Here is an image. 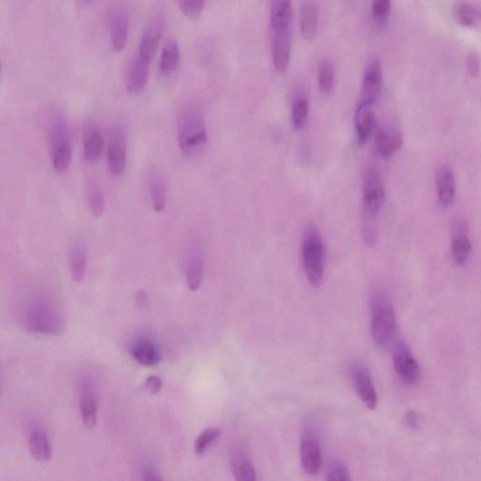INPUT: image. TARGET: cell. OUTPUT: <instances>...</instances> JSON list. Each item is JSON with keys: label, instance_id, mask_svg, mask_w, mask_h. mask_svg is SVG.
Instances as JSON below:
<instances>
[{"label": "cell", "instance_id": "obj_1", "mask_svg": "<svg viewBox=\"0 0 481 481\" xmlns=\"http://www.w3.org/2000/svg\"><path fill=\"white\" fill-rule=\"evenodd\" d=\"M177 134L180 149L187 157H194L201 153L208 139L204 118L195 110L182 114L178 121Z\"/></svg>", "mask_w": 481, "mask_h": 481}, {"label": "cell", "instance_id": "obj_2", "mask_svg": "<svg viewBox=\"0 0 481 481\" xmlns=\"http://www.w3.org/2000/svg\"><path fill=\"white\" fill-rule=\"evenodd\" d=\"M304 268L306 278L314 288L321 284L325 275V247L315 225L306 227L302 244Z\"/></svg>", "mask_w": 481, "mask_h": 481}, {"label": "cell", "instance_id": "obj_3", "mask_svg": "<svg viewBox=\"0 0 481 481\" xmlns=\"http://www.w3.org/2000/svg\"><path fill=\"white\" fill-rule=\"evenodd\" d=\"M49 151L54 171L60 174L67 171L72 162V136L67 121L62 116H57L52 121L49 132Z\"/></svg>", "mask_w": 481, "mask_h": 481}, {"label": "cell", "instance_id": "obj_4", "mask_svg": "<svg viewBox=\"0 0 481 481\" xmlns=\"http://www.w3.org/2000/svg\"><path fill=\"white\" fill-rule=\"evenodd\" d=\"M396 316L386 296L377 295L371 304V333L380 347H386L396 336Z\"/></svg>", "mask_w": 481, "mask_h": 481}, {"label": "cell", "instance_id": "obj_5", "mask_svg": "<svg viewBox=\"0 0 481 481\" xmlns=\"http://www.w3.org/2000/svg\"><path fill=\"white\" fill-rule=\"evenodd\" d=\"M62 314L57 308L47 304H37L29 308L26 314V328L34 334L44 336H54L63 329Z\"/></svg>", "mask_w": 481, "mask_h": 481}, {"label": "cell", "instance_id": "obj_6", "mask_svg": "<svg viewBox=\"0 0 481 481\" xmlns=\"http://www.w3.org/2000/svg\"><path fill=\"white\" fill-rule=\"evenodd\" d=\"M386 190L381 175L377 171H369L364 178L363 208L365 217L375 219L383 207Z\"/></svg>", "mask_w": 481, "mask_h": 481}, {"label": "cell", "instance_id": "obj_7", "mask_svg": "<svg viewBox=\"0 0 481 481\" xmlns=\"http://www.w3.org/2000/svg\"><path fill=\"white\" fill-rule=\"evenodd\" d=\"M127 160V136L121 124H115L108 136V163L113 176L123 175Z\"/></svg>", "mask_w": 481, "mask_h": 481}, {"label": "cell", "instance_id": "obj_8", "mask_svg": "<svg viewBox=\"0 0 481 481\" xmlns=\"http://www.w3.org/2000/svg\"><path fill=\"white\" fill-rule=\"evenodd\" d=\"M397 375L408 386H415L421 378V367L404 343H397L393 354Z\"/></svg>", "mask_w": 481, "mask_h": 481}, {"label": "cell", "instance_id": "obj_9", "mask_svg": "<svg viewBox=\"0 0 481 481\" xmlns=\"http://www.w3.org/2000/svg\"><path fill=\"white\" fill-rule=\"evenodd\" d=\"M382 84H383L382 65L378 60L373 58L369 60L365 68L360 103L373 105L378 100Z\"/></svg>", "mask_w": 481, "mask_h": 481}, {"label": "cell", "instance_id": "obj_10", "mask_svg": "<svg viewBox=\"0 0 481 481\" xmlns=\"http://www.w3.org/2000/svg\"><path fill=\"white\" fill-rule=\"evenodd\" d=\"M352 374H353L354 386L361 401L369 410L376 409L378 405V396L369 369L363 364L356 362L352 368Z\"/></svg>", "mask_w": 481, "mask_h": 481}, {"label": "cell", "instance_id": "obj_11", "mask_svg": "<svg viewBox=\"0 0 481 481\" xmlns=\"http://www.w3.org/2000/svg\"><path fill=\"white\" fill-rule=\"evenodd\" d=\"M83 148L86 160L93 163L100 159L103 151L102 130L97 121L88 120L83 128Z\"/></svg>", "mask_w": 481, "mask_h": 481}, {"label": "cell", "instance_id": "obj_12", "mask_svg": "<svg viewBox=\"0 0 481 481\" xmlns=\"http://www.w3.org/2000/svg\"><path fill=\"white\" fill-rule=\"evenodd\" d=\"M149 62L140 56L134 58L126 73V90L130 93H139L145 88L149 79Z\"/></svg>", "mask_w": 481, "mask_h": 481}, {"label": "cell", "instance_id": "obj_13", "mask_svg": "<svg viewBox=\"0 0 481 481\" xmlns=\"http://www.w3.org/2000/svg\"><path fill=\"white\" fill-rule=\"evenodd\" d=\"M273 62L278 72L288 69L291 58L288 30H272Z\"/></svg>", "mask_w": 481, "mask_h": 481}, {"label": "cell", "instance_id": "obj_14", "mask_svg": "<svg viewBox=\"0 0 481 481\" xmlns=\"http://www.w3.org/2000/svg\"><path fill=\"white\" fill-rule=\"evenodd\" d=\"M132 358L138 364L153 367L160 363L162 352L156 343L150 338H139L131 347Z\"/></svg>", "mask_w": 481, "mask_h": 481}, {"label": "cell", "instance_id": "obj_15", "mask_svg": "<svg viewBox=\"0 0 481 481\" xmlns=\"http://www.w3.org/2000/svg\"><path fill=\"white\" fill-rule=\"evenodd\" d=\"M79 409L81 419L88 429H92L97 422V399L93 386L82 384L80 391Z\"/></svg>", "mask_w": 481, "mask_h": 481}, {"label": "cell", "instance_id": "obj_16", "mask_svg": "<svg viewBox=\"0 0 481 481\" xmlns=\"http://www.w3.org/2000/svg\"><path fill=\"white\" fill-rule=\"evenodd\" d=\"M301 463L308 475H316L321 469L323 457L320 447L313 438H304L301 444Z\"/></svg>", "mask_w": 481, "mask_h": 481}, {"label": "cell", "instance_id": "obj_17", "mask_svg": "<svg viewBox=\"0 0 481 481\" xmlns=\"http://www.w3.org/2000/svg\"><path fill=\"white\" fill-rule=\"evenodd\" d=\"M371 105L359 103L356 113V128L358 133V141L362 146L367 143L372 132L375 130L376 121Z\"/></svg>", "mask_w": 481, "mask_h": 481}, {"label": "cell", "instance_id": "obj_18", "mask_svg": "<svg viewBox=\"0 0 481 481\" xmlns=\"http://www.w3.org/2000/svg\"><path fill=\"white\" fill-rule=\"evenodd\" d=\"M299 23L303 37L306 40L313 39L319 26V8L314 0H305L301 5Z\"/></svg>", "mask_w": 481, "mask_h": 481}, {"label": "cell", "instance_id": "obj_19", "mask_svg": "<svg viewBox=\"0 0 481 481\" xmlns=\"http://www.w3.org/2000/svg\"><path fill=\"white\" fill-rule=\"evenodd\" d=\"M375 145L377 153L383 157L391 156L402 145V136L399 132L388 131L383 126L376 125Z\"/></svg>", "mask_w": 481, "mask_h": 481}, {"label": "cell", "instance_id": "obj_20", "mask_svg": "<svg viewBox=\"0 0 481 481\" xmlns=\"http://www.w3.org/2000/svg\"><path fill=\"white\" fill-rule=\"evenodd\" d=\"M438 199L444 206H450L455 201L456 181L452 169L443 166L437 173Z\"/></svg>", "mask_w": 481, "mask_h": 481}, {"label": "cell", "instance_id": "obj_21", "mask_svg": "<svg viewBox=\"0 0 481 481\" xmlns=\"http://www.w3.org/2000/svg\"><path fill=\"white\" fill-rule=\"evenodd\" d=\"M270 17L272 30H288L293 17L292 0H272Z\"/></svg>", "mask_w": 481, "mask_h": 481}, {"label": "cell", "instance_id": "obj_22", "mask_svg": "<svg viewBox=\"0 0 481 481\" xmlns=\"http://www.w3.org/2000/svg\"><path fill=\"white\" fill-rule=\"evenodd\" d=\"M70 267L73 281L82 282L87 273L88 256L85 245L81 241H77L71 249Z\"/></svg>", "mask_w": 481, "mask_h": 481}, {"label": "cell", "instance_id": "obj_23", "mask_svg": "<svg viewBox=\"0 0 481 481\" xmlns=\"http://www.w3.org/2000/svg\"><path fill=\"white\" fill-rule=\"evenodd\" d=\"M29 450L37 462L47 463L52 457L51 445L47 432L42 430H34L29 436Z\"/></svg>", "mask_w": 481, "mask_h": 481}, {"label": "cell", "instance_id": "obj_24", "mask_svg": "<svg viewBox=\"0 0 481 481\" xmlns=\"http://www.w3.org/2000/svg\"><path fill=\"white\" fill-rule=\"evenodd\" d=\"M161 38L162 27L160 25H153L149 27L141 39L138 55L147 62H151L156 57Z\"/></svg>", "mask_w": 481, "mask_h": 481}, {"label": "cell", "instance_id": "obj_25", "mask_svg": "<svg viewBox=\"0 0 481 481\" xmlns=\"http://www.w3.org/2000/svg\"><path fill=\"white\" fill-rule=\"evenodd\" d=\"M111 44L116 52L123 51L128 36V23L125 14L116 12L111 20Z\"/></svg>", "mask_w": 481, "mask_h": 481}, {"label": "cell", "instance_id": "obj_26", "mask_svg": "<svg viewBox=\"0 0 481 481\" xmlns=\"http://www.w3.org/2000/svg\"><path fill=\"white\" fill-rule=\"evenodd\" d=\"M232 471L235 480L239 481L257 480L254 467L247 454L242 450H236L232 457Z\"/></svg>", "mask_w": 481, "mask_h": 481}, {"label": "cell", "instance_id": "obj_27", "mask_svg": "<svg viewBox=\"0 0 481 481\" xmlns=\"http://www.w3.org/2000/svg\"><path fill=\"white\" fill-rule=\"evenodd\" d=\"M204 263L201 256L195 253L190 257L186 268V282L190 290L196 292L204 280Z\"/></svg>", "mask_w": 481, "mask_h": 481}, {"label": "cell", "instance_id": "obj_28", "mask_svg": "<svg viewBox=\"0 0 481 481\" xmlns=\"http://www.w3.org/2000/svg\"><path fill=\"white\" fill-rule=\"evenodd\" d=\"M472 252V244L468 237L463 232H458L453 238L452 253L453 260L458 267H462L467 262Z\"/></svg>", "mask_w": 481, "mask_h": 481}, {"label": "cell", "instance_id": "obj_29", "mask_svg": "<svg viewBox=\"0 0 481 481\" xmlns=\"http://www.w3.org/2000/svg\"><path fill=\"white\" fill-rule=\"evenodd\" d=\"M180 50L175 40H169L164 44L160 60V69L164 73H171L179 64Z\"/></svg>", "mask_w": 481, "mask_h": 481}, {"label": "cell", "instance_id": "obj_30", "mask_svg": "<svg viewBox=\"0 0 481 481\" xmlns=\"http://www.w3.org/2000/svg\"><path fill=\"white\" fill-rule=\"evenodd\" d=\"M454 16L463 26L474 27L480 21L481 14L478 8L467 2H459L454 8Z\"/></svg>", "mask_w": 481, "mask_h": 481}, {"label": "cell", "instance_id": "obj_31", "mask_svg": "<svg viewBox=\"0 0 481 481\" xmlns=\"http://www.w3.org/2000/svg\"><path fill=\"white\" fill-rule=\"evenodd\" d=\"M149 189L153 209L157 212L163 211L166 201V186L164 180L159 174L156 173L151 177Z\"/></svg>", "mask_w": 481, "mask_h": 481}, {"label": "cell", "instance_id": "obj_32", "mask_svg": "<svg viewBox=\"0 0 481 481\" xmlns=\"http://www.w3.org/2000/svg\"><path fill=\"white\" fill-rule=\"evenodd\" d=\"M87 199L91 214L95 217H100L105 209V199L102 188L97 182L91 181L88 184Z\"/></svg>", "mask_w": 481, "mask_h": 481}, {"label": "cell", "instance_id": "obj_33", "mask_svg": "<svg viewBox=\"0 0 481 481\" xmlns=\"http://www.w3.org/2000/svg\"><path fill=\"white\" fill-rule=\"evenodd\" d=\"M334 67L331 60H321L318 65V84L321 92L329 93L334 86Z\"/></svg>", "mask_w": 481, "mask_h": 481}, {"label": "cell", "instance_id": "obj_34", "mask_svg": "<svg viewBox=\"0 0 481 481\" xmlns=\"http://www.w3.org/2000/svg\"><path fill=\"white\" fill-rule=\"evenodd\" d=\"M308 101L306 97L296 99L293 108V123L296 130L305 127L308 116Z\"/></svg>", "mask_w": 481, "mask_h": 481}, {"label": "cell", "instance_id": "obj_35", "mask_svg": "<svg viewBox=\"0 0 481 481\" xmlns=\"http://www.w3.org/2000/svg\"><path fill=\"white\" fill-rule=\"evenodd\" d=\"M220 435H221V432L217 429L204 430V432L199 434V436L197 438L196 442H195V452L197 455H204L212 447V444L219 439Z\"/></svg>", "mask_w": 481, "mask_h": 481}, {"label": "cell", "instance_id": "obj_36", "mask_svg": "<svg viewBox=\"0 0 481 481\" xmlns=\"http://www.w3.org/2000/svg\"><path fill=\"white\" fill-rule=\"evenodd\" d=\"M205 0H180V9L184 16L197 19L204 9Z\"/></svg>", "mask_w": 481, "mask_h": 481}, {"label": "cell", "instance_id": "obj_37", "mask_svg": "<svg viewBox=\"0 0 481 481\" xmlns=\"http://www.w3.org/2000/svg\"><path fill=\"white\" fill-rule=\"evenodd\" d=\"M391 0H372V14L377 24L383 25L388 19Z\"/></svg>", "mask_w": 481, "mask_h": 481}, {"label": "cell", "instance_id": "obj_38", "mask_svg": "<svg viewBox=\"0 0 481 481\" xmlns=\"http://www.w3.org/2000/svg\"><path fill=\"white\" fill-rule=\"evenodd\" d=\"M326 480L329 481H348L351 480L348 470L341 463H335L328 471Z\"/></svg>", "mask_w": 481, "mask_h": 481}, {"label": "cell", "instance_id": "obj_39", "mask_svg": "<svg viewBox=\"0 0 481 481\" xmlns=\"http://www.w3.org/2000/svg\"><path fill=\"white\" fill-rule=\"evenodd\" d=\"M162 386H163V382H162L160 377L151 375L146 379L145 388L147 391L150 392L151 394L159 393L161 391Z\"/></svg>", "mask_w": 481, "mask_h": 481}, {"label": "cell", "instance_id": "obj_40", "mask_svg": "<svg viewBox=\"0 0 481 481\" xmlns=\"http://www.w3.org/2000/svg\"><path fill=\"white\" fill-rule=\"evenodd\" d=\"M467 72L469 73L471 77H477L478 73H480V62H478V57L475 53H471L468 55L467 60Z\"/></svg>", "mask_w": 481, "mask_h": 481}, {"label": "cell", "instance_id": "obj_41", "mask_svg": "<svg viewBox=\"0 0 481 481\" xmlns=\"http://www.w3.org/2000/svg\"><path fill=\"white\" fill-rule=\"evenodd\" d=\"M405 422H406L407 426L411 430H417L419 428V415L414 410H410V411L406 412L405 415Z\"/></svg>", "mask_w": 481, "mask_h": 481}, {"label": "cell", "instance_id": "obj_42", "mask_svg": "<svg viewBox=\"0 0 481 481\" xmlns=\"http://www.w3.org/2000/svg\"><path fill=\"white\" fill-rule=\"evenodd\" d=\"M144 480H161L162 478L159 473H157L153 468H146L143 473Z\"/></svg>", "mask_w": 481, "mask_h": 481}]
</instances>
